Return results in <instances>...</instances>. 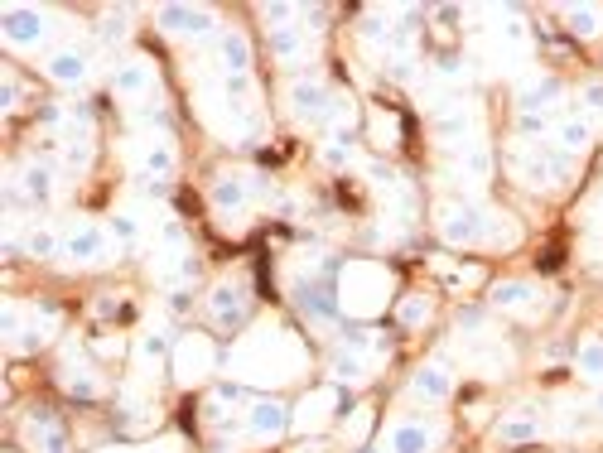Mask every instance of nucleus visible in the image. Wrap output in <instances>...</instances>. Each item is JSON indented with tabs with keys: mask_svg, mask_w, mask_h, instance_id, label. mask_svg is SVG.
Returning a JSON list of instances; mask_svg holds the SVG:
<instances>
[{
	"mask_svg": "<svg viewBox=\"0 0 603 453\" xmlns=\"http://www.w3.org/2000/svg\"><path fill=\"white\" fill-rule=\"evenodd\" d=\"M232 372L251 381V386H280V381H295L304 372V347L295 333H285V328H256L251 338L237 343L232 352Z\"/></svg>",
	"mask_w": 603,
	"mask_h": 453,
	"instance_id": "nucleus-1",
	"label": "nucleus"
},
{
	"mask_svg": "<svg viewBox=\"0 0 603 453\" xmlns=\"http://www.w3.org/2000/svg\"><path fill=\"white\" fill-rule=\"evenodd\" d=\"M550 116H517V135L521 140H546Z\"/></svg>",
	"mask_w": 603,
	"mask_h": 453,
	"instance_id": "nucleus-40",
	"label": "nucleus"
},
{
	"mask_svg": "<svg viewBox=\"0 0 603 453\" xmlns=\"http://www.w3.org/2000/svg\"><path fill=\"white\" fill-rule=\"evenodd\" d=\"M512 169L526 188H560L570 184V155L555 140H521L512 150Z\"/></svg>",
	"mask_w": 603,
	"mask_h": 453,
	"instance_id": "nucleus-4",
	"label": "nucleus"
},
{
	"mask_svg": "<svg viewBox=\"0 0 603 453\" xmlns=\"http://www.w3.org/2000/svg\"><path fill=\"white\" fill-rule=\"evenodd\" d=\"M541 410L536 405H521V410H512L502 425H497V439L502 444H531V439H541Z\"/></svg>",
	"mask_w": 603,
	"mask_h": 453,
	"instance_id": "nucleus-25",
	"label": "nucleus"
},
{
	"mask_svg": "<svg viewBox=\"0 0 603 453\" xmlns=\"http://www.w3.org/2000/svg\"><path fill=\"white\" fill-rule=\"evenodd\" d=\"M165 357H174V343H169V328H145L140 333V343H136V362H140V372H160L165 367Z\"/></svg>",
	"mask_w": 603,
	"mask_h": 453,
	"instance_id": "nucleus-27",
	"label": "nucleus"
},
{
	"mask_svg": "<svg viewBox=\"0 0 603 453\" xmlns=\"http://www.w3.org/2000/svg\"><path fill=\"white\" fill-rule=\"evenodd\" d=\"M169 367H174V381L193 386V381L213 376V367H218V352H213V343H208V338L189 333V338H179V343H174V357H169Z\"/></svg>",
	"mask_w": 603,
	"mask_h": 453,
	"instance_id": "nucleus-6",
	"label": "nucleus"
},
{
	"mask_svg": "<svg viewBox=\"0 0 603 453\" xmlns=\"http://www.w3.org/2000/svg\"><path fill=\"white\" fill-rule=\"evenodd\" d=\"M295 304L309 314V323H333L343 314L338 285H329V280H300V285H295Z\"/></svg>",
	"mask_w": 603,
	"mask_h": 453,
	"instance_id": "nucleus-14",
	"label": "nucleus"
},
{
	"mask_svg": "<svg viewBox=\"0 0 603 453\" xmlns=\"http://www.w3.org/2000/svg\"><path fill=\"white\" fill-rule=\"evenodd\" d=\"M140 232H145V222H140L136 208H126V213H116V217L107 222V237H111V241H121V246H136Z\"/></svg>",
	"mask_w": 603,
	"mask_h": 453,
	"instance_id": "nucleus-33",
	"label": "nucleus"
},
{
	"mask_svg": "<svg viewBox=\"0 0 603 453\" xmlns=\"http://www.w3.org/2000/svg\"><path fill=\"white\" fill-rule=\"evenodd\" d=\"M131 164H136V184L155 188L174 169V145L169 135H150V140H136L131 145Z\"/></svg>",
	"mask_w": 603,
	"mask_h": 453,
	"instance_id": "nucleus-8",
	"label": "nucleus"
},
{
	"mask_svg": "<svg viewBox=\"0 0 603 453\" xmlns=\"http://www.w3.org/2000/svg\"><path fill=\"white\" fill-rule=\"evenodd\" d=\"M439 237L449 241V246H517V222L512 217L493 213V208H483V203H449V208H439Z\"/></svg>",
	"mask_w": 603,
	"mask_h": 453,
	"instance_id": "nucleus-2",
	"label": "nucleus"
},
{
	"mask_svg": "<svg viewBox=\"0 0 603 453\" xmlns=\"http://www.w3.org/2000/svg\"><path fill=\"white\" fill-rule=\"evenodd\" d=\"M575 372L584 376V381H594V386H599V381H603V338H589V343H579Z\"/></svg>",
	"mask_w": 603,
	"mask_h": 453,
	"instance_id": "nucleus-32",
	"label": "nucleus"
},
{
	"mask_svg": "<svg viewBox=\"0 0 603 453\" xmlns=\"http://www.w3.org/2000/svg\"><path fill=\"white\" fill-rule=\"evenodd\" d=\"M319 155H324V164L343 169V164H353V145H338V140H329V145H324Z\"/></svg>",
	"mask_w": 603,
	"mask_h": 453,
	"instance_id": "nucleus-41",
	"label": "nucleus"
},
{
	"mask_svg": "<svg viewBox=\"0 0 603 453\" xmlns=\"http://www.w3.org/2000/svg\"><path fill=\"white\" fill-rule=\"evenodd\" d=\"M271 54L280 58V68H304L314 54V34L300 25H280L271 29Z\"/></svg>",
	"mask_w": 603,
	"mask_h": 453,
	"instance_id": "nucleus-17",
	"label": "nucleus"
},
{
	"mask_svg": "<svg viewBox=\"0 0 603 453\" xmlns=\"http://www.w3.org/2000/svg\"><path fill=\"white\" fill-rule=\"evenodd\" d=\"M285 429H295V415L280 400H251L247 415H242V434L247 439H280Z\"/></svg>",
	"mask_w": 603,
	"mask_h": 453,
	"instance_id": "nucleus-13",
	"label": "nucleus"
},
{
	"mask_svg": "<svg viewBox=\"0 0 603 453\" xmlns=\"http://www.w3.org/2000/svg\"><path fill=\"white\" fill-rule=\"evenodd\" d=\"M396 319H401V328H420V323L430 319V299L425 294H406L401 309H396Z\"/></svg>",
	"mask_w": 603,
	"mask_h": 453,
	"instance_id": "nucleus-35",
	"label": "nucleus"
},
{
	"mask_svg": "<svg viewBox=\"0 0 603 453\" xmlns=\"http://www.w3.org/2000/svg\"><path fill=\"white\" fill-rule=\"evenodd\" d=\"M29 439L39 444V453H68V439H63V429H58L54 410H34V415H29Z\"/></svg>",
	"mask_w": 603,
	"mask_h": 453,
	"instance_id": "nucleus-28",
	"label": "nucleus"
},
{
	"mask_svg": "<svg viewBox=\"0 0 603 453\" xmlns=\"http://www.w3.org/2000/svg\"><path fill=\"white\" fill-rule=\"evenodd\" d=\"M589 140H594V121H584V116H565V121L555 126V145H560L570 160L589 150Z\"/></svg>",
	"mask_w": 603,
	"mask_h": 453,
	"instance_id": "nucleus-29",
	"label": "nucleus"
},
{
	"mask_svg": "<svg viewBox=\"0 0 603 453\" xmlns=\"http://www.w3.org/2000/svg\"><path fill=\"white\" fill-rule=\"evenodd\" d=\"M10 184L20 188V193H25V198H29V203H34V208H44V203L54 198L58 174H54V164H44V160H29L25 169H20V174L10 179Z\"/></svg>",
	"mask_w": 603,
	"mask_h": 453,
	"instance_id": "nucleus-22",
	"label": "nucleus"
},
{
	"mask_svg": "<svg viewBox=\"0 0 603 453\" xmlns=\"http://www.w3.org/2000/svg\"><path fill=\"white\" fill-rule=\"evenodd\" d=\"M121 314V294H97V319H116Z\"/></svg>",
	"mask_w": 603,
	"mask_h": 453,
	"instance_id": "nucleus-43",
	"label": "nucleus"
},
{
	"mask_svg": "<svg viewBox=\"0 0 603 453\" xmlns=\"http://www.w3.org/2000/svg\"><path fill=\"white\" fill-rule=\"evenodd\" d=\"M290 111L309 121V126H329V111H333V92L319 78H295L290 82Z\"/></svg>",
	"mask_w": 603,
	"mask_h": 453,
	"instance_id": "nucleus-9",
	"label": "nucleus"
},
{
	"mask_svg": "<svg viewBox=\"0 0 603 453\" xmlns=\"http://www.w3.org/2000/svg\"><path fill=\"white\" fill-rule=\"evenodd\" d=\"M25 251L39 256V261H54V256H63V237H58L54 227H34L25 237Z\"/></svg>",
	"mask_w": 603,
	"mask_h": 453,
	"instance_id": "nucleus-34",
	"label": "nucleus"
},
{
	"mask_svg": "<svg viewBox=\"0 0 603 453\" xmlns=\"http://www.w3.org/2000/svg\"><path fill=\"white\" fill-rule=\"evenodd\" d=\"M333 410H338V386H319V391H309V396L300 400L295 429H300V434H314V429H324L333 420Z\"/></svg>",
	"mask_w": 603,
	"mask_h": 453,
	"instance_id": "nucleus-19",
	"label": "nucleus"
},
{
	"mask_svg": "<svg viewBox=\"0 0 603 453\" xmlns=\"http://www.w3.org/2000/svg\"><path fill=\"white\" fill-rule=\"evenodd\" d=\"M0 34H5L10 49H39V44L49 39V15L34 10V5H5Z\"/></svg>",
	"mask_w": 603,
	"mask_h": 453,
	"instance_id": "nucleus-5",
	"label": "nucleus"
},
{
	"mask_svg": "<svg viewBox=\"0 0 603 453\" xmlns=\"http://www.w3.org/2000/svg\"><path fill=\"white\" fill-rule=\"evenodd\" d=\"M372 415H377V410H372V405H357L353 415H348V420H343V434H348V439H353V444H362V439H367V429H372Z\"/></svg>",
	"mask_w": 603,
	"mask_h": 453,
	"instance_id": "nucleus-36",
	"label": "nucleus"
},
{
	"mask_svg": "<svg viewBox=\"0 0 603 453\" xmlns=\"http://www.w3.org/2000/svg\"><path fill=\"white\" fill-rule=\"evenodd\" d=\"M58 386H63L73 400H97V396H102V381H97V372H92V367H83V362H73V352H68V362L58 367Z\"/></svg>",
	"mask_w": 603,
	"mask_h": 453,
	"instance_id": "nucleus-26",
	"label": "nucleus"
},
{
	"mask_svg": "<svg viewBox=\"0 0 603 453\" xmlns=\"http://www.w3.org/2000/svg\"><path fill=\"white\" fill-rule=\"evenodd\" d=\"M391 140H396V121L386 111H377V145H391Z\"/></svg>",
	"mask_w": 603,
	"mask_h": 453,
	"instance_id": "nucleus-45",
	"label": "nucleus"
},
{
	"mask_svg": "<svg viewBox=\"0 0 603 453\" xmlns=\"http://www.w3.org/2000/svg\"><path fill=\"white\" fill-rule=\"evenodd\" d=\"M63 261H73V266H107V227L73 222L63 232Z\"/></svg>",
	"mask_w": 603,
	"mask_h": 453,
	"instance_id": "nucleus-7",
	"label": "nucleus"
},
{
	"mask_svg": "<svg viewBox=\"0 0 603 453\" xmlns=\"http://www.w3.org/2000/svg\"><path fill=\"white\" fill-rule=\"evenodd\" d=\"M560 102V78L550 73H531L517 82V111L521 116H550V107Z\"/></svg>",
	"mask_w": 603,
	"mask_h": 453,
	"instance_id": "nucleus-15",
	"label": "nucleus"
},
{
	"mask_svg": "<svg viewBox=\"0 0 603 453\" xmlns=\"http://www.w3.org/2000/svg\"><path fill=\"white\" fill-rule=\"evenodd\" d=\"M208 314L218 328H237L242 314H247V285L242 280H218L213 294H208Z\"/></svg>",
	"mask_w": 603,
	"mask_h": 453,
	"instance_id": "nucleus-16",
	"label": "nucleus"
},
{
	"mask_svg": "<svg viewBox=\"0 0 603 453\" xmlns=\"http://www.w3.org/2000/svg\"><path fill=\"white\" fill-rule=\"evenodd\" d=\"M594 415H603V381H599V391H594Z\"/></svg>",
	"mask_w": 603,
	"mask_h": 453,
	"instance_id": "nucleus-46",
	"label": "nucleus"
},
{
	"mask_svg": "<svg viewBox=\"0 0 603 453\" xmlns=\"http://www.w3.org/2000/svg\"><path fill=\"white\" fill-rule=\"evenodd\" d=\"M555 429H560V434H584V429H589V410H584V405H565Z\"/></svg>",
	"mask_w": 603,
	"mask_h": 453,
	"instance_id": "nucleus-37",
	"label": "nucleus"
},
{
	"mask_svg": "<svg viewBox=\"0 0 603 453\" xmlns=\"http://www.w3.org/2000/svg\"><path fill=\"white\" fill-rule=\"evenodd\" d=\"M160 29L174 34V39H208L218 20H213V10H203V5H160Z\"/></svg>",
	"mask_w": 603,
	"mask_h": 453,
	"instance_id": "nucleus-12",
	"label": "nucleus"
},
{
	"mask_svg": "<svg viewBox=\"0 0 603 453\" xmlns=\"http://www.w3.org/2000/svg\"><path fill=\"white\" fill-rule=\"evenodd\" d=\"M493 309L531 319V314H541V294L531 280H502V285H493Z\"/></svg>",
	"mask_w": 603,
	"mask_h": 453,
	"instance_id": "nucleus-18",
	"label": "nucleus"
},
{
	"mask_svg": "<svg viewBox=\"0 0 603 453\" xmlns=\"http://www.w3.org/2000/svg\"><path fill=\"white\" fill-rule=\"evenodd\" d=\"M329 372H333V386H362L372 367H367V357H362V352H348V347H343V352L333 357Z\"/></svg>",
	"mask_w": 603,
	"mask_h": 453,
	"instance_id": "nucleus-31",
	"label": "nucleus"
},
{
	"mask_svg": "<svg viewBox=\"0 0 603 453\" xmlns=\"http://www.w3.org/2000/svg\"><path fill=\"white\" fill-rule=\"evenodd\" d=\"M44 73L54 82H63V87H83L87 73H92V58H87L83 49H58V54H49Z\"/></svg>",
	"mask_w": 603,
	"mask_h": 453,
	"instance_id": "nucleus-24",
	"label": "nucleus"
},
{
	"mask_svg": "<svg viewBox=\"0 0 603 453\" xmlns=\"http://www.w3.org/2000/svg\"><path fill=\"white\" fill-rule=\"evenodd\" d=\"M102 453H179V444H174V439H165V444H140V449H102Z\"/></svg>",
	"mask_w": 603,
	"mask_h": 453,
	"instance_id": "nucleus-44",
	"label": "nucleus"
},
{
	"mask_svg": "<svg viewBox=\"0 0 603 453\" xmlns=\"http://www.w3.org/2000/svg\"><path fill=\"white\" fill-rule=\"evenodd\" d=\"M0 333H5L10 343L25 333V314H20V304H5V309H0Z\"/></svg>",
	"mask_w": 603,
	"mask_h": 453,
	"instance_id": "nucleus-39",
	"label": "nucleus"
},
{
	"mask_svg": "<svg viewBox=\"0 0 603 453\" xmlns=\"http://www.w3.org/2000/svg\"><path fill=\"white\" fill-rule=\"evenodd\" d=\"M218 68H222V78H251V44H247V34L222 29V34H218Z\"/></svg>",
	"mask_w": 603,
	"mask_h": 453,
	"instance_id": "nucleus-23",
	"label": "nucleus"
},
{
	"mask_svg": "<svg viewBox=\"0 0 603 453\" xmlns=\"http://www.w3.org/2000/svg\"><path fill=\"white\" fill-rule=\"evenodd\" d=\"M391 299V270L377 261H348L338 270V304L353 319H377Z\"/></svg>",
	"mask_w": 603,
	"mask_h": 453,
	"instance_id": "nucleus-3",
	"label": "nucleus"
},
{
	"mask_svg": "<svg viewBox=\"0 0 603 453\" xmlns=\"http://www.w3.org/2000/svg\"><path fill=\"white\" fill-rule=\"evenodd\" d=\"M565 25L579 39H599L603 34V5H565Z\"/></svg>",
	"mask_w": 603,
	"mask_h": 453,
	"instance_id": "nucleus-30",
	"label": "nucleus"
},
{
	"mask_svg": "<svg viewBox=\"0 0 603 453\" xmlns=\"http://www.w3.org/2000/svg\"><path fill=\"white\" fill-rule=\"evenodd\" d=\"M15 102H20V82L5 73V82H0V111H15Z\"/></svg>",
	"mask_w": 603,
	"mask_h": 453,
	"instance_id": "nucleus-42",
	"label": "nucleus"
},
{
	"mask_svg": "<svg viewBox=\"0 0 603 453\" xmlns=\"http://www.w3.org/2000/svg\"><path fill=\"white\" fill-rule=\"evenodd\" d=\"M579 107H584V121H589V116H603V82H584V87H579Z\"/></svg>",
	"mask_w": 603,
	"mask_h": 453,
	"instance_id": "nucleus-38",
	"label": "nucleus"
},
{
	"mask_svg": "<svg viewBox=\"0 0 603 453\" xmlns=\"http://www.w3.org/2000/svg\"><path fill=\"white\" fill-rule=\"evenodd\" d=\"M111 87H116V97H121V102H145V97L155 92V68H150L145 58H131V63H121V68H116Z\"/></svg>",
	"mask_w": 603,
	"mask_h": 453,
	"instance_id": "nucleus-20",
	"label": "nucleus"
},
{
	"mask_svg": "<svg viewBox=\"0 0 603 453\" xmlns=\"http://www.w3.org/2000/svg\"><path fill=\"white\" fill-rule=\"evenodd\" d=\"M411 396L430 400V405L454 396V372H449V362H425V367L411 376Z\"/></svg>",
	"mask_w": 603,
	"mask_h": 453,
	"instance_id": "nucleus-21",
	"label": "nucleus"
},
{
	"mask_svg": "<svg viewBox=\"0 0 603 453\" xmlns=\"http://www.w3.org/2000/svg\"><path fill=\"white\" fill-rule=\"evenodd\" d=\"M435 444H439V425H430V420H415V415H406V420H391V425H386V439H382L386 453H430Z\"/></svg>",
	"mask_w": 603,
	"mask_h": 453,
	"instance_id": "nucleus-11",
	"label": "nucleus"
},
{
	"mask_svg": "<svg viewBox=\"0 0 603 453\" xmlns=\"http://www.w3.org/2000/svg\"><path fill=\"white\" fill-rule=\"evenodd\" d=\"M261 188L266 184H261L256 174H218L213 188H208V198H213V208H218L222 217H237V213H247V203Z\"/></svg>",
	"mask_w": 603,
	"mask_h": 453,
	"instance_id": "nucleus-10",
	"label": "nucleus"
}]
</instances>
